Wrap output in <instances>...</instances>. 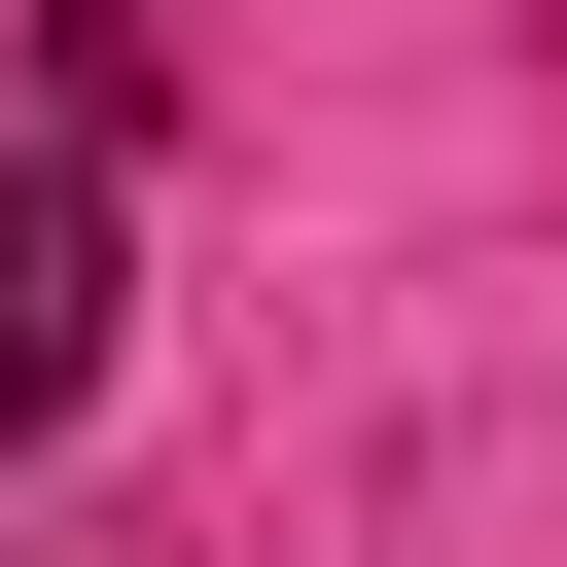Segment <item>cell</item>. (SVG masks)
<instances>
[{"instance_id":"obj_1","label":"cell","mask_w":567,"mask_h":567,"mask_svg":"<svg viewBox=\"0 0 567 567\" xmlns=\"http://www.w3.org/2000/svg\"><path fill=\"white\" fill-rule=\"evenodd\" d=\"M106 284H142V213H106V142H0V461L106 390Z\"/></svg>"}]
</instances>
